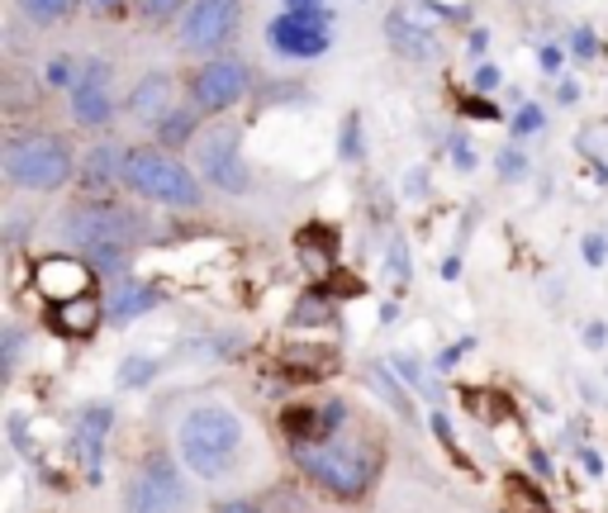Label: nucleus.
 <instances>
[{
	"label": "nucleus",
	"mask_w": 608,
	"mask_h": 513,
	"mask_svg": "<svg viewBox=\"0 0 608 513\" xmlns=\"http://www.w3.org/2000/svg\"><path fill=\"white\" fill-rule=\"evenodd\" d=\"M214 513H262V509H257L252 499H224V504H219Z\"/></svg>",
	"instance_id": "nucleus-36"
},
{
	"label": "nucleus",
	"mask_w": 608,
	"mask_h": 513,
	"mask_svg": "<svg viewBox=\"0 0 608 513\" xmlns=\"http://www.w3.org/2000/svg\"><path fill=\"white\" fill-rule=\"evenodd\" d=\"M295 466L305 471L314 485H323L338 499H357L371 490L381 471V452L361 442H343V438H314V442H290Z\"/></svg>",
	"instance_id": "nucleus-1"
},
{
	"label": "nucleus",
	"mask_w": 608,
	"mask_h": 513,
	"mask_svg": "<svg viewBox=\"0 0 608 513\" xmlns=\"http://www.w3.org/2000/svg\"><path fill=\"white\" fill-rule=\"evenodd\" d=\"M461 110L475 114V120H495V105H489V100H461Z\"/></svg>",
	"instance_id": "nucleus-34"
},
{
	"label": "nucleus",
	"mask_w": 608,
	"mask_h": 513,
	"mask_svg": "<svg viewBox=\"0 0 608 513\" xmlns=\"http://www.w3.org/2000/svg\"><path fill=\"white\" fill-rule=\"evenodd\" d=\"M243 0H190V10L181 15V48L186 52H214L224 48L233 29H238Z\"/></svg>",
	"instance_id": "nucleus-7"
},
{
	"label": "nucleus",
	"mask_w": 608,
	"mask_h": 513,
	"mask_svg": "<svg viewBox=\"0 0 608 513\" xmlns=\"http://www.w3.org/2000/svg\"><path fill=\"white\" fill-rule=\"evenodd\" d=\"M148 376H152V362H144V357L124 366V386H138V380H148Z\"/></svg>",
	"instance_id": "nucleus-33"
},
{
	"label": "nucleus",
	"mask_w": 608,
	"mask_h": 513,
	"mask_svg": "<svg viewBox=\"0 0 608 513\" xmlns=\"http://www.w3.org/2000/svg\"><path fill=\"white\" fill-rule=\"evenodd\" d=\"M53 314H58V328L62 333H76V338H86L90 328H96V319H100V309H96V300H67V305H53Z\"/></svg>",
	"instance_id": "nucleus-18"
},
{
	"label": "nucleus",
	"mask_w": 608,
	"mask_h": 513,
	"mask_svg": "<svg viewBox=\"0 0 608 513\" xmlns=\"http://www.w3.org/2000/svg\"><path fill=\"white\" fill-rule=\"evenodd\" d=\"M0 167H5V181L20 191H58L72 181V152L67 143L53 138V134H24V138H10L5 143V157H0Z\"/></svg>",
	"instance_id": "nucleus-5"
},
{
	"label": "nucleus",
	"mask_w": 608,
	"mask_h": 513,
	"mask_svg": "<svg viewBox=\"0 0 608 513\" xmlns=\"http://www.w3.org/2000/svg\"><path fill=\"white\" fill-rule=\"evenodd\" d=\"M124 167H128V152L120 148V143H100V148L86 152L82 181L86 186H110V181H124Z\"/></svg>",
	"instance_id": "nucleus-16"
},
{
	"label": "nucleus",
	"mask_w": 608,
	"mask_h": 513,
	"mask_svg": "<svg viewBox=\"0 0 608 513\" xmlns=\"http://www.w3.org/2000/svg\"><path fill=\"white\" fill-rule=\"evenodd\" d=\"M542 68H547V72L561 68V48H542Z\"/></svg>",
	"instance_id": "nucleus-39"
},
{
	"label": "nucleus",
	"mask_w": 608,
	"mask_h": 513,
	"mask_svg": "<svg viewBox=\"0 0 608 513\" xmlns=\"http://www.w3.org/2000/svg\"><path fill=\"white\" fill-rule=\"evenodd\" d=\"M0 357H5V376H10L20 362V328H5V352H0Z\"/></svg>",
	"instance_id": "nucleus-32"
},
{
	"label": "nucleus",
	"mask_w": 608,
	"mask_h": 513,
	"mask_svg": "<svg viewBox=\"0 0 608 513\" xmlns=\"http://www.w3.org/2000/svg\"><path fill=\"white\" fill-rule=\"evenodd\" d=\"M385 38H390V48L409 62H433L437 58V38L429 29H419L405 10H390V15H385Z\"/></svg>",
	"instance_id": "nucleus-13"
},
{
	"label": "nucleus",
	"mask_w": 608,
	"mask_h": 513,
	"mask_svg": "<svg viewBox=\"0 0 608 513\" xmlns=\"http://www.w3.org/2000/svg\"><path fill=\"white\" fill-rule=\"evenodd\" d=\"M475 90H481V96H495L499 90V68H489V62L485 68H475Z\"/></svg>",
	"instance_id": "nucleus-29"
},
{
	"label": "nucleus",
	"mask_w": 608,
	"mask_h": 513,
	"mask_svg": "<svg viewBox=\"0 0 608 513\" xmlns=\"http://www.w3.org/2000/svg\"><path fill=\"white\" fill-rule=\"evenodd\" d=\"M305 5H314V0H290V10H305Z\"/></svg>",
	"instance_id": "nucleus-44"
},
{
	"label": "nucleus",
	"mask_w": 608,
	"mask_h": 513,
	"mask_svg": "<svg viewBox=\"0 0 608 513\" xmlns=\"http://www.w3.org/2000/svg\"><path fill=\"white\" fill-rule=\"evenodd\" d=\"M390 267H395V281L405 285L409 281V257H405V243H399V239L390 243Z\"/></svg>",
	"instance_id": "nucleus-31"
},
{
	"label": "nucleus",
	"mask_w": 608,
	"mask_h": 513,
	"mask_svg": "<svg viewBox=\"0 0 608 513\" xmlns=\"http://www.w3.org/2000/svg\"><path fill=\"white\" fill-rule=\"evenodd\" d=\"M542 129V105H523L519 114H513V138H528Z\"/></svg>",
	"instance_id": "nucleus-25"
},
{
	"label": "nucleus",
	"mask_w": 608,
	"mask_h": 513,
	"mask_svg": "<svg viewBox=\"0 0 608 513\" xmlns=\"http://www.w3.org/2000/svg\"><path fill=\"white\" fill-rule=\"evenodd\" d=\"M120 5H124V0H90V10H100V15H114Z\"/></svg>",
	"instance_id": "nucleus-41"
},
{
	"label": "nucleus",
	"mask_w": 608,
	"mask_h": 513,
	"mask_svg": "<svg viewBox=\"0 0 608 513\" xmlns=\"http://www.w3.org/2000/svg\"><path fill=\"white\" fill-rule=\"evenodd\" d=\"M114 428V414L106 404H90L76 418V456H82V471L86 480H106V438Z\"/></svg>",
	"instance_id": "nucleus-12"
},
{
	"label": "nucleus",
	"mask_w": 608,
	"mask_h": 513,
	"mask_svg": "<svg viewBox=\"0 0 608 513\" xmlns=\"http://www.w3.org/2000/svg\"><path fill=\"white\" fill-rule=\"evenodd\" d=\"M243 442V424L238 414L224 410V404H200L190 410L186 418L176 424V452H181V466L200 480H219L233 462Z\"/></svg>",
	"instance_id": "nucleus-2"
},
{
	"label": "nucleus",
	"mask_w": 608,
	"mask_h": 513,
	"mask_svg": "<svg viewBox=\"0 0 608 513\" xmlns=\"http://www.w3.org/2000/svg\"><path fill=\"white\" fill-rule=\"evenodd\" d=\"M72 114H76V124H86V129L110 124L114 100H110L106 82H90V76H76V86H72Z\"/></svg>",
	"instance_id": "nucleus-14"
},
{
	"label": "nucleus",
	"mask_w": 608,
	"mask_h": 513,
	"mask_svg": "<svg viewBox=\"0 0 608 513\" xmlns=\"http://www.w3.org/2000/svg\"><path fill=\"white\" fill-rule=\"evenodd\" d=\"M323 319H328V305H323L319 295H309V300L295 305V323H323Z\"/></svg>",
	"instance_id": "nucleus-26"
},
{
	"label": "nucleus",
	"mask_w": 608,
	"mask_h": 513,
	"mask_svg": "<svg viewBox=\"0 0 608 513\" xmlns=\"http://www.w3.org/2000/svg\"><path fill=\"white\" fill-rule=\"evenodd\" d=\"M585 342H590V347H599V342H604V323H594L590 333H585Z\"/></svg>",
	"instance_id": "nucleus-43"
},
{
	"label": "nucleus",
	"mask_w": 608,
	"mask_h": 513,
	"mask_svg": "<svg viewBox=\"0 0 608 513\" xmlns=\"http://www.w3.org/2000/svg\"><path fill=\"white\" fill-rule=\"evenodd\" d=\"M556 96H561V105H575L580 100V86L575 82H561V90H556Z\"/></svg>",
	"instance_id": "nucleus-40"
},
{
	"label": "nucleus",
	"mask_w": 608,
	"mask_h": 513,
	"mask_svg": "<svg viewBox=\"0 0 608 513\" xmlns=\"http://www.w3.org/2000/svg\"><path fill=\"white\" fill-rule=\"evenodd\" d=\"M196 110H190V105H186V110H172V114H166V120L158 124V138H162V148H181V143H190V138H196Z\"/></svg>",
	"instance_id": "nucleus-20"
},
{
	"label": "nucleus",
	"mask_w": 608,
	"mask_h": 513,
	"mask_svg": "<svg viewBox=\"0 0 608 513\" xmlns=\"http://www.w3.org/2000/svg\"><path fill=\"white\" fill-rule=\"evenodd\" d=\"M509 509H513V513H547V499H542L537 490L528 494V480L513 476V480H509Z\"/></svg>",
	"instance_id": "nucleus-23"
},
{
	"label": "nucleus",
	"mask_w": 608,
	"mask_h": 513,
	"mask_svg": "<svg viewBox=\"0 0 608 513\" xmlns=\"http://www.w3.org/2000/svg\"><path fill=\"white\" fill-rule=\"evenodd\" d=\"M124 181L144 195V200H158V205H172V209L204 205L200 176L166 148H134L128 152V167H124Z\"/></svg>",
	"instance_id": "nucleus-4"
},
{
	"label": "nucleus",
	"mask_w": 608,
	"mask_h": 513,
	"mask_svg": "<svg viewBox=\"0 0 608 513\" xmlns=\"http://www.w3.org/2000/svg\"><path fill=\"white\" fill-rule=\"evenodd\" d=\"M62 233L90 257H114V253H128V247L144 239L148 219L134 215L128 205L90 200V205H72L67 215H62Z\"/></svg>",
	"instance_id": "nucleus-3"
},
{
	"label": "nucleus",
	"mask_w": 608,
	"mask_h": 513,
	"mask_svg": "<svg viewBox=\"0 0 608 513\" xmlns=\"http://www.w3.org/2000/svg\"><path fill=\"white\" fill-rule=\"evenodd\" d=\"M395 371L405 376L409 386L419 390V394H423V400H429V404H443V386H437V376L429 371V366H419V362H413L409 352H395Z\"/></svg>",
	"instance_id": "nucleus-19"
},
{
	"label": "nucleus",
	"mask_w": 608,
	"mask_h": 513,
	"mask_svg": "<svg viewBox=\"0 0 608 513\" xmlns=\"http://www.w3.org/2000/svg\"><path fill=\"white\" fill-rule=\"evenodd\" d=\"M158 300L162 295L144 281H120L114 285V300H110V314H114V323H128V319H138V314H148Z\"/></svg>",
	"instance_id": "nucleus-17"
},
{
	"label": "nucleus",
	"mask_w": 608,
	"mask_h": 513,
	"mask_svg": "<svg viewBox=\"0 0 608 513\" xmlns=\"http://www.w3.org/2000/svg\"><path fill=\"white\" fill-rule=\"evenodd\" d=\"M243 96H248V62L238 58H214L204 62L196 72V86H190V100H196V110H233Z\"/></svg>",
	"instance_id": "nucleus-9"
},
{
	"label": "nucleus",
	"mask_w": 608,
	"mask_h": 513,
	"mask_svg": "<svg viewBox=\"0 0 608 513\" xmlns=\"http://www.w3.org/2000/svg\"><path fill=\"white\" fill-rule=\"evenodd\" d=\"M580 462H585V471H590V476H599V471H604V462H599V456H594V452H580Z\"/></svg>",
	"instance_id": "nucleus-42"
},
{
	"label": "nucleus",
	"mask_w": 608,
	"mask_h": 513,
	"mask_svg": "<svg viewBox=\"0 0 608 513\" xmlns=\"http://www.w3.org/2000/svg\"><path fill=\"white\" fill-rule=\"evenodd\" d=\"M495 167H499V176H504V181H523V176H528V162H523V152H519V148H504V152L495 157Z\"/></svg>",
	"instance_id": "nucleus-24"
},
{
	"label": "nucleus",
	"mask_w": 608,
	"mask_h": 513,
	"mask_svg": "<svg viewBox=\"0 0 608 513\" xmlns=\"http://www.w3.org/2000/svg\"><path fill=\"white\" fill-rule=\"evenodd\" d=\"M367 376H371V386H376V390L385 394V404H390V410H395V414L409 424V418H413V404H409V394L399 390V380H395V371H390V366H371Z\"/></svg>",
	"instance_id": "nucleus-21"
},
{
	"label": "nucleus",
	"mask_w": 608,
	"mask_h": 513,
	"mask_svg": "<svg viewBox=\"0 0 608 513\" xmlns=\"http://www.w3.org/2000/svg\"><path fill=\"white\" fill-rule=\"evenodd\" d=\"M585 261H590V267H599V261H604V239H599V233H590V239H585Z\"/></svg>",
	"instance_id": "nucleus-35"
},
{
	"label": "nucleus",
	"mask_w": 608,
	"mask_h": 513,
	"mask_svg": "<svg viewBox=\"0 0 608 513\" xmlns=\"http://www.w3.org/2000/svg\"><path fill=\"white\" fill-rule=\"evenodd\" d=\"M571 48H575V58H585V62L599 58V44H594V34L585 29V24H580V29L571 34Z\"/></svg>",
	"instance_id": "nucleus-28"
},
{
	"label": "nucleus",
	"mask_w": 608,
	"mask_h": 513,
	"mask_svg": "<svg viewBox=\"0 0 608 513\" xmlns=\"http://www.w3.org/2000/svg\"><path fill=\"white\" fill-rule=\"evenodd\" d=\"M166 105H172V76L166 72H148L144 82L134 86V96H128V110L138 114V120H166Z\"/></svg>",
	"instance_id": "nucleus-15"
},
{
	"label": "nucleus",
	"mask_w": 608,
	"mask_h": 513,
	"mask_svg": "<svg viewBox=\"0 0 608 513\" xmlns=\"http://www.w3.org/2000/svg\"><path fill=\"white\" fill-rule=\"evenodd\" d=\"M266 38L281 58H300V62H314L328 52L333 44V15L323 5H305V10H286L266 24Z\"/></svg>",
	"instance_id": "nucleus-6"
},
{
	"label": "nucleus",
	"mask_w": 608,
	"mask_h": 513,
	"mask_svg": "<svg viewBox=\"0 0 608 513\" xmlns=\"http://www.w3.org/2000/svg\"><path fill=\"white\" fill-rule=\"evenodd\" d=\"M186 509V480L166 456H152L128 485V513H181Z\"/></svg>",
	"instance_id": "nucleus-8"
},
{
	"label": "nucleus",
	"mask_w": 608,
	"mask_h": 513,
	"mask_svg": "<svg viewBox=\"0 0 608 513\" xmlns=\"http://www.w3.org/2000/svg\"><path fill=\"white\" fill-rule=\"evenodd\" d=\"M451 157H457V167H461V171H471V167H475L471 138H466V134H457V138H451Z\"/></svg>",
	"instance_id": "nucleus-30"
},
{
	"label": "nucleus",
	"mask_w": 608,
	"mask_h": 513,
	"mask_svg": "<svg viewBox=\"0 0 608 513\" xmlns=\"http://www.w3.org/2000/svg\"><path fill=\"white\" fill-rule=\"evenodd\" d=\"M20 10H24V15H29L34 24H58V20L72 10V0H20Z\"/></svg>",
	"instance_id": "nucleus-22"
},
{
	"label": "nucleus",
	"mask_w": 608,
	"mask_h": 513,
	"mask_svg": "<svg viewBox=\"0 0 608 513\" xmlns=\"http://www.w3.org/2000/svg\"><path fill=\"white\" fill-rule=\"evenodd\" d=\"M181 5H186V0H144V15L148 20H172V15H181Z\"/></svg>",
	"instance_id": "nucleus-27"
},
{
	"label": "nucleus",
	"mask_w": 608,
	"mask_h": 513,
	"mask_svg": "<svg viewBox=\"0 0 608 513\" xmlns=\"http://www.w3.org/2000/svg\"><path fill=\"white\" fill-rule=\"evenodd\" d=\"M357 148H361V143H357V114H347V134H343V152H347V157H357Z\"/></svg>",
	"instance_id": "nucleus-37"
},
{
	"label": "nucleus",
	"mask_w": 608,
	"mask_h": 513,
	"mask_svg": "<svg viewBox=\"0 0 608 513\" xmlns=\"http://www.w3.org/2000/svg\"><path fill=\"white\" fill-rule=\"evenodd\" d=\"M200 171L204 181H214L219 191H248V167H243V152H238V129H219L200 143Z\"/></svg>",
	"instance_id": "nucleus-10"
},
{
	"label": "nucleus",
	"mask_w": 608,
	"mask_h": 513,
	"mask_svg": "<svg viewBox=\"0 0 608 513\" xmlns=\"http://www.w3.org/2000/svg\"><path fill=\"white\" fill-rule=\"evenodd\" d=\"M466 347H471V342H457V347H447V352H443V357H437V371H447V366H457V362H461V352H466Z\"/></svg>",
	"instance_id": "nucleus-38"
},
{
	"label": "nucleus",
	"mask_w": 608,
	"mask_h": 513,
	"mask_svg": "<svg viewBox=\"0 0 608 513\" xmlns=\"http://www.w3.org/2000/svg\"><path fill=\"white\" fill-rule=\"evenodd\" d=\"M90 261L82 257H44L34 267V285H38V295H48L53 305H67V300H86L90 295Z\"/></svg>",
	"instance_id": "nucleus-11"
}]
</instances>
